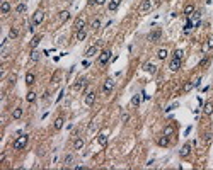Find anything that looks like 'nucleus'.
Masks as SVG:
<instances>
[{"instance_id": "obj_1", "label": "nucleus", "mask_w": 213, "mask_h": 170, "mask_svg": "<svg viewBox=\"0 0 213 170\" xmlns=\"http://www.w3.org/2000/svg\"><path fill=\"white\" fill-rule=\"evenodd\" d=\"M28 141H29L28 135H19L14 140V150H24L26 146H28Z\"/></svg>"}, {"instance_id": "obj_2", "label": "nucleus", "mask_w": 213, "mask_h": 170, "mask_svg": "<svg viewBox=\"0 0 213 170\" xmlns=\"http://www.w3.org/2000/svg\"><path fill=\"white\" fill-rule=\"evenodd\" d=\"M113 88H114V80H113V78H108V80L104 82V85H103V94L109 95L111 92H113Z\"/></svg>"}, {"instance_id": "obj_3", "label": "nucleus", "mask_w": 213, "mask_h": 170, "mask_svg": "<svg viewBox=\"0 0 213 170\" xmlns=\"http://www.w3.org/2000/svg\"><path fill=\"white\" fill-rule=\"evenodd\" d=\"M111 60V51L109 49H104L103 53L99 54V65L104 67V65H108V61Z\"/></svg>"}, {"instance_id": "obj_4", "label": "nucleus", "mask_w": 213, "mask_h": 170, "mask_svg": "<svg viewBox=\"0 0 213 170\" xmlns=\"http://www.w3.org/2000/svg\"><path fill=\"white\" fill-rule=\"evenodd\" d=\"M43 20H44V10L39 9V10H36L34 15H33V24H34V26H39Z\"/></svg>"}, {"instance_id": "obj_5", "label": "nucleus", "mask_w": 213, "mask_h": 170, "mask_svg": "<svg viewBox=\"0 0 213 170\" xmlns=\"http://www.w3.org/2000/svg\"><path fill=\"white\" fill-rule=\"evenodd\" d=\"M84 102H85V106H92L94 102H96V92L94 90H89L85 97H84Z\"/></svg>"}, {"instance_id": "obj_6", "label": "nucleus", "mask_w": 213, "mask_h": 170, "mask_svg": "<svg viewBox=\"0 0 213 170\" xmlns=\"http://www.w3.org/2000/svg\"><path fill=\"white\" fill-rule=\"evenodd\" d=\"M181 65H182V60L172 58L171 63H169V68H171V72H177V70H181Z\"/></svg>"}, {"instance_id": "obj_7", "label": "nucleus", "mask_w": 213, "mask_h": 170, "mask_svg": "<svg viewBox=\"0 0 213 170\" xmlns=\"http://www.w3.org/2000/svg\"><path fill=\"white\" fill-rule=\"evenodd\" d=\"M160 38H162V31H160V29H155V31H152V33L148 34V41H150V43H157Z\"/></svg>"}, {"instance_id": "obj_8", "label": "nucleus", "mask_w": 213, "mask_h": 170, "mask_svg": "<svg viewBox=\"0 0 213 170\" xmlns=\"http://www.w3.org/2000/svg\"><path fill=\"white\" fill-rule=\"evenodd\" d=\"M189 153H191V143L182 145V148L179 150V156H181V158H186V156H189Z\"/></svg>"}, {"instance_id": "obj_9", "label": "nucleus", "mask_w": 213, "mask_h": 170, "mask_svg": "<svg viewBox=\"0 0 213 170\" xmlns=\"http://www.w3.org/2000/svg\"><path fill=\"white\" fill-rule=\"evenodd\" d=\"M152 9V2L150 0H142V4H140V7H138V10L142 14H145V12H148Z\"/></svg>"}, {"instance_id": "obj_10", "label": "nucleus", "mask_w": 213, "mask_h": 170, "mask_svg": "<svg viewBox=\"0 0 213 170\" xmlns=\"http://www.w3.org/2000/svg\"><path fill=\"white\" fill-rule=\"evenodd\" d=\"M80 29H85V20L82 19V17H77L75 22H73V31H80Z\"/></svg>"}, {"instance_id": "obj_11", "label": "nucleus", "mask_w": 213, "mask_h": 170, "mask_svg": "<svg viewBox=\"0 0 213 170\" xmlns=\"http://www.w3.org/2000/svg\"><path fill=\"white\" fill-rule=\"evenodd\" d=\"M119 4H121V0H109V4H108V10H109V12H114V10H118Z\"/></svg>"}, {"instance_id": "obj_12", "label": "nucleus", "mask_w": 213, "mask_h": 170, "mask_svg": "<svg viewBox=\"0 0 213 170\" xmlns=\"http://www.w3.org/2000/svg\"><path fill=\"white\" fill-rule=\"evenodd\" d=\"M68 19H70V12L68 10H62V12H60V17H58V22H60V24H65Z\"/></svg>"}, {"instance_id": "obj_13", "label": "nucleus", "mask_w": 213, "mask_h": 170, "mask_svg": "<svg viewBox=\"0 0 213 170\" xmlns=\"http://www.w3.org/2000/svg\"><path fill=\"white\" fill-rule=\"evenodd\" d=\"M85 85H87V78H84L82 77V78H79V80L73 83V88H75V90H80V88H84Z\"/></svg>"}, {"instance_id": "obj_14", "label": "nucleus", "mask_w": 213, "mask_h": 170, "mask_svg": "<svg viewBox=\"0 0 213 170\" xmlns=\"http://www.w3.org/2000/svg\"><path fill=\"white\" fill-rule=\"evenodd\" d=\"M39 58H41V53H39V51H36V49H33V51H31V54H29V60H31V63H38V61H39Z\"/></svg>"}, {"instance_id": "obj_15", "label": "nucleus", "mask_w": 213, "mask_h": 170, "mask_svg": "<svg viewBox=\"0 0 213 170\" xmlns=\"http://www.w3.org/2000/svg\"><path fill=\"white\" fill-rule=\"evenodd\" d=\"M41 39H43V36H41V34H36L34 38L31 39V48H33V49H36V48L39 46V43H41Z\"/></svg>"}, {"instance_id": "obj_16", "label": "nucleus", "mask_w": 213, "mask_h": 170, "mask_svg": "<svg viewBox=\"0 0 213 170\" xmlns=\"http://www.w3.org/2000/svg\"><path fill=\"white\" fill-rule=\"evenodd\" d=\"M157 145L158 146H169V136L162 135L160 138H157Z\"/></svg>"}, {"instance_id": "obj_17", "label": "nucleus", "mask_w": 213, "mask_h": 170, "mask_svg": "<svg viewBox=\"0 0 213 170\" xmlns=\"http://www.w3.org/2000/svg\"><path fill=\"white\" fill-rule=\"evenodd\" d=\"M97 51H99V49H97V46H90L89 49L85 51V58H92V56H96Z\"/></svg>"}, {"instance_id": "obj_18", "label": "nucleus", "mask_w": 213, "mask_h": 170, "mask_svg": "<svg viewBox=\"0 0 213 170\" xmlns=\"http://www.w3.org/2000/svg\"><path fill=\"white\" fill-rule=\"evenodd\" d=\"M63 122H65V121H63V117H62V116H60V117H56L55 122H53V128H55L56 131H60V129L63 128Z\"/></svg>"}, {"instance_id": "obj_19", "label": "nucleus", "mask_w": 213, "mask_h": 170, "mask_svg": "<svg viewBox=\"0 0 213 170\" xmlns=\"http://www.w3.org/2000/svg\"><path fill=\"white\" fill-rule=\"evenodd\" d=\"M174 133H176V126H174V124H169V126L164 128V135L165 136H172Z\"/></svg>"}, {"instance_id": "obj_20", "label": "nucleus", "mask_w": 213, "mask_h": 170, "mask_svg": "<svg viewBox=\"0 0 213 170\" xmlns=\"http://www.w3.org/2000/svg\"><path fill=\"white\" fill-rule=\"evenodd\" d=\"M193 14H194V5H193V4H188V5L184 7V15L186 17H191Z\"/></svg>"}, {"instance_id": "obj_21", "label": "nucleus", "mask_w": 213, "mask_h": 170, "mask_svg": "<svg viewBox=\"0 0 213 170\" xmlns=\"http://www.w3.org/2000/svg\"><path fill=\"white\" fill-rule=\"evenodd\" d=\"M85 141H84L82 138H75V141H73V150H82Z\"/></svg>"}, {"instance_id": "obj_22", "label": "nucleus", "mask_w": 213, "mask_h": 170, "mask_svg": "<svg viewBox=\"0 0 213 170\" xmlns=\"http://www.w3.org/2000/svg\"><path fill=\"white\" fill-rule=\"evenodd\" d=\"M19 38V29L17 27H10L9 31V39H17Z\"/></svg>"}, {"instance_id": "obj_23", "label": "nucleus", "mask_w": 213, "mask_h": 170, "mask_svg": "<svg viewBox=\"0 0 213 170\" xmlns=\"http://www.w3.org/2000/svg\"><path fill=\"white\" fill-rule=\"evenodd\" d=\"M143 70L145 72H148V73H155V72H157V67H155L153 63H145Z\"/></svg>"}, {"instance_id": "obj_24", "label": "nucleus", "mask_w": 213, "mask_h": 170, "mask_svg": "<svg viewBox=\"0 0 213 170\" xmlns=\"http://www.w3.org/2000/svg\"><path fill=\"white\" fill-rule=\"evenodd\" d=\"M0 10H2V14H9V12H10V4H9L7 0H4V2H2Z\"/></svg>"}, {"instance_id": "obj_25", "label": "nucleus", "mask_w": 213, "mask_h": 170, "mask_svg": "<svg viewBox=\"0 0 213 170\" xmlns=\"http://www.w3.org/2000/svg\"><path fill=\"white\" fill-rule=\"evenodd\" d=\"M97 143H99V145H101V146H108V136L106 135H99L97 136Z\"/></svg>"}, {"instance_id": "obj_26", "label": "nucleus", "mask_w": 213, "mask_h": 170, "mask_svg": "<svg viewBox=\"0 0 213 170\" xmlns=\"http://www.w3.org/2000/svg\"><path fill=\"white\" fill-rule=\"evenodd\" d=\"M22 112H24V111H22L21 107H15L14 111H12V119H21V117H22Z\"/></svg>"}, {"instance_id": "obj_27", "label": "nucleus", "mask_w": 213, "mask_h": 170, "mask_svg": "<svg viewBox=\"0 0 213 170\" xmlns=\"http://www.w3.org/2000/svg\"><path fill=\"white\" fill-rule=\"evenodd\" d=\"M77 41H84L85 38H87V31L85 29H80V31H77Z\"/></svg>"}, {"instance_id": "obj_28", "label": "nucleus", "mask_w": 213, "mask_h": 170, "mask_svg": "<svg viewBox=\"0 0 213 170\" xmlns=\"http://www.w3.org/2000/svg\"><path fill=\"white\" fill-rule=\"evenodd\" d=\"M167 49H165V48H160V49H158L157 51V58L158 60H165V58H167Z\"/></svg>"}, {"instance_id": "obj_29", "label": "nucleus", "mask_w": 213, "mask_h": 170, "mask_svg": "<svg viewBox=\"0 0 213 170\" xmlns=\"http://www.w3.org/2000/svg\"><path fill=\"white\" fill-rule=\"evenodd\" d=\"M34 80H36V77H34V73H26V85H33L34 83Z\"/></svg>"}, {"instance_id": "obj_30", "label": "nucleus", "mask_w": 213, "mask_h": 170, "mask_svg": "<svg viewBox=\"0 0 213 170\" xmlns=\"http://www.w3.org/2000/svg\"><path fill=\"white\" fill-rule=\"evenodd\" d=\"M193 20H191V17H188V22H186V26H184V34H189L191 33V29H193Z\"/></svg>"}, {"instance_id": "obj_31", "label": "nucleus", "mask_w": 213, "mask_h": 170, "mask_svg": "<svg viewBox=\"0 0 213 170\" xmlns=\"http://www.w3.org/2000/svg\"><path fill=\"white\" fill-rule=\"evenodd\" d=\"M140 102H142V97H140V94H137V95H133V97H131V106L138 107V106H140Z\"/></svg>"}, {"instance_id": "obj_32", "label": "nucleus", "mask_w": 213, "mask_h": 170, "mask_svg": "<svg viewBox=\"0 0 213 170\" xmlns=\"http://www.w3.org/2000/svg\"><path fill=\"white\" fill-rule=\"evenodd\" d=\"M203 111H205V114H212L213 112V102H206L205 104V107H203Z\"/></svg>"}, {"instance_id": "obj_33", "label": "nucleus", "mask_w": 213, "mask_h": 170, "mask_svg": "<svg viewBox=\"0 0 213 170\" xmlns=\"http://www.w3.org/2000/svg\"><path fill=\"white\" fill-rule=\"evenodd\" d=\"M193 88H194V83L193 82H186L184 85H182V92H191Z\"/></svg>"}, {"instance_id": "obj_34", "label": "nucleus", "mask_w": 213, "mask_h": 170, "mask_svg": "<svg viewBox=\"0 0 213 170\" xmlns=\"http://www.w3.org/2000/svg\"><path fill=\"white\" fill-rule=\"evenodd\" d=\"M26 101H28L29 104H33V102L36 101V92H33V90H31V92H28V95H26Z\"/></svg>"}, {"instance_id": "obj_35", "label": "nucleus", "mask_w": 213, "mask_h": 170, "mask_svg": "<svg viewBox=\"0 0 213 170\" xmlns=\"http://www.w3.org/2000/svg\"><path fill=\"white\" fill-rule=\"evenodd\" d=\"M26 10H28V5H26V4H19V5L15 7V12L17 14H24Z\"/></svg>"}, {"instance_id": "obj_36", "label": "nucleus", "mask_w": 213, "mask_h": 170, "mask_svg": "<svg viewBox=\"0 0 213 170\" xmlns=\"http://www.w3.org/2000/svg\"><path fill=\"white\" fill-rule=\"evenodd\" d=\"M213 48V34L210 36V39H208V43H206L205 46H203V51H208V49H212Z\"/></svg>"}, {"instance_id": "obj_37", "label": "nucleus", "mask_w": 213, "mask_h": 170, "mask_svg": "<svg viewBox=\"0 0 213 170\" xmlns=\"http://www.w3.org/2000/svg\"><path fill=\"white\" fill-rule=\"evenodd\" d=\"M63 163H65L67 167H68V165H72V163H73V155H72V153H70V155H67V156H65V160H63Z\"/></svg>"}, {"instance_id": "obj_38", "label": "nucleus", "mask_w": 213, "mask_h": 170, "mask_svg": "<svg viewBox=\"0 0 213 170\" xmlns=\"http://www.w3.org/2000/svg\"><path fill=\"white\" fill-rule=\"evenodd\" d=\"M90 27H92L94 31H97V29L101 27V19H94L92 20V24H90Z\"/></svg>"}, {"instance_id": "obj_39", "label": "nucleus", "mask_w": 213, "mask_h": 170, "mask_svg": "<svg viewBox=\"0 0 213 170\" xmlns=\"http://www.w3.org/2000/svg\"><path fill=\"white\" fill-rule=\"evenodd\" d=\"M60 77H62V73H60V72H56V73L51 77V83H60Z\"/></svg>"}, {"instance_id": "obj_40", "label": "nucleus", "mask_w": 213, "mask_h": 170, "mask_svg": "<svg viewBox=\"0 0 213 170\" xmlns=\"http://www.w3.org/2000/svg\"><path fill=\"white\" fill-rule=\"evenodd\" d=\"M128 121H130V114H128V112H123V114H121V122L126 124Z\"/></svg>"}, {"instance_id": "obj_41", "label": "nucleus", "mask_w": 213, "mask_h": 170, "mask_svg": "<svg viewBox=\"0 0 213 170\" xmlns=\"http://www.w3.org/2000/svg\"><path fill=\"white\" fill-rule=\"evenodd\" d=\"M182 49H176V51H174V56H172V58H179V60H182Z\"/></svg>"}, {"instance_id": "obj_42", "label": "nucleus", "mask_w": 213, "mask_h": 170, "mask_svg": "<svg viewBox=\"0 0 213 170\" xmlns=\"http://www.w3.org/2000/svg\"><path fill=\"white\" fill-rule=\"evenodd\" d=\"M15 80H17V75H10V77H9V83H12V85H14L15 83Z\"/></svg>"}, {"instance_id": "obj_43", "label": "nucleus", "mask_w": 213, "mask_h": 170, "mask_svg": "<svg viewBox=\"0 0 213 170\" xmlns=\"http://www.w3.org/2000/svg\"><path fill=\"white\" fill-rule=\"evenodd\" d=\"M206 63H208V56H205V58L201 60V63H199V67H203V65H206Z\"/></svg>"}, {"instance_id": "obj_44", "label": "nucleus", "mask_w": 213, "mask_h": 170, "mask_svg": "<svg viewBox=\"0 0 213 170\" xmlns=\"http://www.w3.org/2000/svg\"><path fill=\"white\" fill-rule=\"evenodd\" d=\"M193 83H194V87H199V83H201V78L198 77V78H196V80L193 82Z\"/></svg>"}, {"instance_id": "obj_45", "label": "nucleus", "mask_w": 213, "mask_h": 170, "mask_svg": "<svg viewBox=\"0 0 213 170\" xmlns=\"http://www.w3.org/2000/svg\"><path fill=\"white\" fill-rule=\"evenodd\" d=\"M96 2V5H104L106 4V0H94Z\"/></svg>"}, {"instance_id": "obj_46", "label": "nucleus", "mask_w": 213, "mask_h": 170, "mask_svg": "<svg viewBox=\"0 0 213 170\" xmlns=\"http://www.w3.org/2000/svg\"><path fill=\"white\" fill-rule=\"evenodd\" d=\"M167 2H169V0H167Z\"/></svg>"}]
</instances>
